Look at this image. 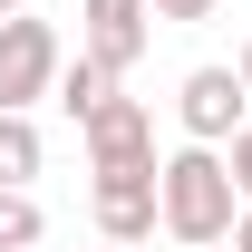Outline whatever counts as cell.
I'll return each instance as SVG.
<instances>
[{
	"instance_id": "cell-4",
	"label": "cell",
	"mask_w": 252,
	"mask_h": 252,
	"mask_svg": "<svg viewBox=\"0 0 252 252\" xmlns=\"http://www.w3.org/2000/svg\"><path fill=\"white\" fill-rule=\"evenodd\" d=\"M78 136H88V175H156V107L146 97H107Z\"/></svg>"
},
{
	"instance_id": "cell-7",
	"label": "cell",
	"mask_w": 252,
	"mask_h": 252,
	"mask_svg": "<svg viewBox=\"0 0 252 252\" xmlns=\"http://www.w3.org/2000/svg\"><path fill=\"white\" fill-rule=\"evenodd\" d=\"M49 97H59L68 117L88 126V117H97V107H107V97H117V78H107V68H97V59H88V49H78V59H59V88H49Z\"/></svg>"
},
{
	"instance_id": "cell-8",
	"label": "cell",
	"mask_w": 252,
	"mask_h": 252,
	"mask_svg": "<svg viewBox=\"0 0 252 252\" xmlns=\"http://www.w3.org/2000/svg\"><path fill=\"white\" fill-rule=\"evenodd\" d=\"M49 165V146H39V126L30 117H0V185H20L30 194V175Z\"/></svg>"
},
{
	"instance_id": "cell-12",
	"label": "cell",
	"mask_w": 252,
	"mask_h": 252,
	"mask_svg": "<svg viewBox=\"0 0 252 252\" xmlns=\"http://www.w3.org/2000/svg\"><path fill=\"white\" fill-rule=\"evenodd\" d=\"M223 252H252V204L233 214V233H223Z\"/></svg>"
},
{
	"instance_id": "cell-3",
	"label": "cell",
	"mask_w": 252,
	"mask_h": 252,
	"mask_svg": "<svg viewBox=\"0 0 252 252\" xmlns=\"http://www.w3.org/2000/svg\"><path fill=\"white\" fill-rule=\"evenodd\" d=\"M175 126H185V146H233V136L252 126L243 68H185V88H175Z\"/></svg>"
},
{
	"instance_id": "cell-5",
	"label": "cell",
	"mask_w": 252,
	"mask_h": 252,
	"mask_svg": "<svg viewBox=\"0 0 252 252\" xmlns=\"http://www.w3.org/2000/svg\"><path fill=\"white\" fill-rule=\"evenodd\" d=\"M146 39H156V10L146 0H78V49L107 78H126V68L146 59Z\"/></svg>"
},
{
	"instance_id": "cell-16",
	"label": "cell",
	"mask_w": 252,
	"mask_h": 252,
	"mask_svg": "<svg viewBox=\"0 0 252 252\" xmlns=\"http://www.w3.org/2000/svg\"><path fill=\"white\" fill-rule=\"evenodd\" d=\"M214 252H223V243H214Z\"/></svg>"
},
{
	"instance_id": "cell-2",
	"label": "cell",
	"mask_w": 252,
	"mask_h": 252,
	"mask_svg": "<svg viewBox=\"0 0 252 252\" xmlns=\"http://www.w3.org/2000/svg\"><path fill=\"white\" fill-rule=\"evenodd\" d=\"M59 30H49V20H30V10H20V20H0V117H30L39 97L59 88Z\"/></svg>"
},
{
	"instance_id": "cell-11",
	"label": "cell",
	"mask_w": 252,
	"mask_h": 252,
	"mask_svg": "<svg viewBox=\"0 0 252 252\" xmlns=\"http://www.w3.org/2000/svg\"><path fill=\"white\" fill-rule=\"evenodd\" d=\"M146 10H156V20H214L223 0H146Z\"/></svg>"
},
{
	"instance_id": "cell-14",
	"label": "cell",
	"mask_w": 252,
	"mask_h": 252,
	"mask_svg": "<svg viewBox=\"0 0 252 252\" xmlns=\"http://www.w3.org/2000/svg\"><path fill=\"white\" fill-rule=\"evenodd\" d=\"M243 88H252V39H243Z\"/></svg>"
},
{
	"instance_id": "cell-1",
	"label": "cell",
	"mask_w": 252,
	"mask_h": 252,
	"mask_svg": "<svg viewBox=\"0 0 252 252\" xmlns=\"http://www.w3.org/2000/svg\"><path fill=\"white\" fill-rule=\"evenodd\" d=\"M233 214H243V194H233L223 146H175V156H156V223L185 252H214L223 233H233Z\"/></svg>"
},
{
	"instance_id": "cell-10",
	"label": "cell",
	"mask_w": 252,
	"mask_h": 252,
	"mask_svg": "<svg viewBox=\"0 0 252 252\" xmlns=\"http://www.w3.org/2000/svg\"><path fill=\"white\" fill-rule=\"evenodd\" d=\"M223 165H233V194H243V204H252V126H243V136H233V146H223Z\"/></svg>"
},
{
	"instance_id": "cell-6",
	"label": "cell",
	"mask_w": 252,
	"mask_h": 252,
	"mask_svg": "<svg viewBox=\"0 0 252 252\" xmlns=\"http://www.w3.org/2000/svg\"><path fill=\"white\" fill-rule=\"evenodd\" d=\"M88 214H97V233H107L117 252L156 243V175H97V185H88Z\"/></svg>"
},
{
	"instance_id": "cell-9",
	"label": "cell",
	"mask_w": 252,
	"mask_h": 252,
	"mask_svg": "<svg viewBox=\"0 0 252 252\" xmlns=\"http://www.w3.org/2000/svg\"><path fill=\"white\" fill-rule=\"evenodd\" d=\"M39 233H49V214H39V194L0 185V252H39Z\"/></svg>"
},
{
	"instance_id": "cell-13",
	"label": "cell",
	"mask_w": 252,
	"mask_h": 252,
	"mask_svg": "<svg viewBox=\"0 0 252 252\" xmlns=\"http://www.w3.org/2000/svg\"><path fill=\"white\" fill-rule=\"evenodd\" d=\"M20 10H30V0H0V20H20Z\"/></svg>"
},
{
	"instance_id": "cell-15",
	"label": "cell",
	"mask_w": 252,
	"mask_h": 252,
	"mask_svg": "<svg viewBox=\"0 0 252 252\" xmlns=\"http://www.w3.org/2000/svg\"><path fill=\"white\" fill-rule=\"evenodd\" d=\"M107 252H117V243H107Z\"/></svg>"
}]
</instances>
